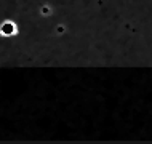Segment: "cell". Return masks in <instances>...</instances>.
Returning a JSON list of instances; mask_svg holds the SVG:
<instances>
[{
	"instance_id": "1",
	"label": "cell",
	"mask_w": 152,
	"mask_h": 144,
	"mask_svg": "<svg viewBox=\"0 0 152 144\" xmlns=\"http://www.w3.org/2000/svg\"><path fill=\"white\" fill-rule=\"evenodd\" d=\"M16 32H18V27H16V24L13 21H5V23L0 24V35L11 37V35H15Z\"/></svg>"
}]
</instances>
